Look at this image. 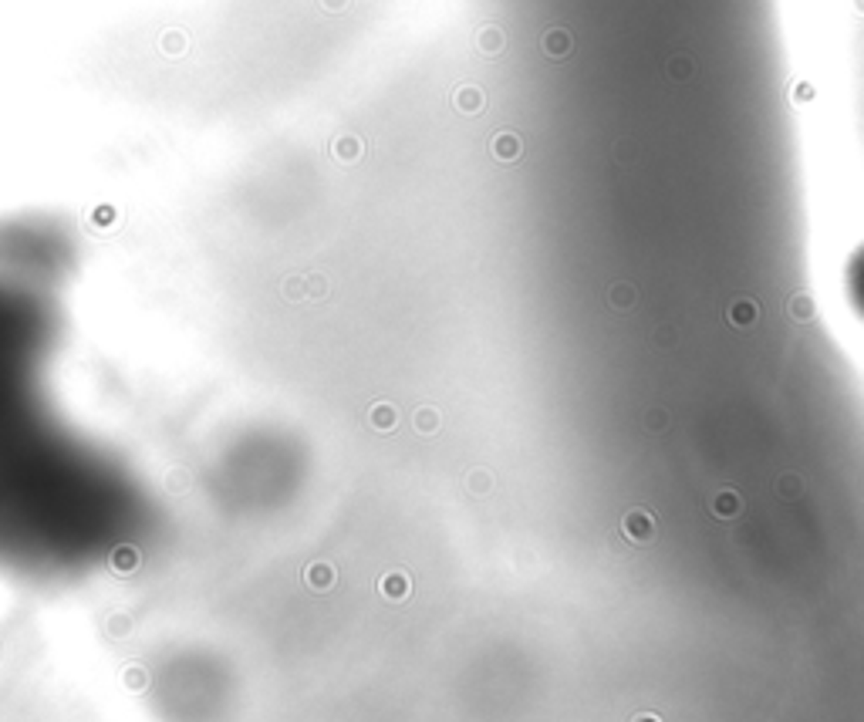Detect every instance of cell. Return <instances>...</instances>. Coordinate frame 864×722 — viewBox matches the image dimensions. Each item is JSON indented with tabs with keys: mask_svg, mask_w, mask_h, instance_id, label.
<instances>
[{
	"mask_svg": "<svg viewBox=\"0 0 864 722\" xmlns=\"http://www.w3.org/2000/svg\"><path fill=\"white\" fill-rule=\"evenodd\" d=\"M0 233V577L47 581L75 561L81 449L51 399L61 311L27 257V223Z\"/></svg>",
	"mask_w": 864,
	"mask_h": 722,
	"instance_id": "cell-1",
	"label": "cell"
},
{
	"mask_svg": "<svg viewBox=\"0 0 864 722\" xmlns=\"http://www.w3.org/2000/svg\"><path fill=\"white\" fill-rule=\"evenodd\" d=\"M308 584H311L315 591H328V587L334 584V567H331V563H311V567H308Z\"/></svg>",
	"mask_w": 864,
	"mask_h": 722,
	"instance_id": "cell-2",
	"label": "cell"
},
{
	"mask_svg": "<svg viewBox=\"0 0 864 722\" xmlns=\"http://www.w3.org/2000/svg\"><path fill=\"white\" fill-rule=\"evenodd\" d=\"M625 530L631 533V540H638V544H641V540H648V537H652V530H655V526H652V517H645V513H631L628 520H625Z\"/></svg>",
	"mask_w": 864,
	"mask_h": 722,
	"instance_id": "cell-3",
	"label": "cell"
},
{
	"mask_svg": "<svg viewBox=\"0 0 864 722\" xmlns=\"http://www.w3.org/2000/svg\"><path fill=\"white\" fill-rule=\"evenodd\" d=\"M382 594H385L389 601H405V598H409V577H402V574L385 577V581H382Z\"/></svg>",
	"mask_w": 864,
	"mask_h": 722,
	"instance_id": "cell-4",
	"label": "cell"
},
{
	"mask_svg": "<svg viewBox=\"0 0 864 722\" xmlns=\"http://www.w3.org/2000/svg\"><path fill=\"white\" fill-rule=\"evenodd\" d=\"M716 513H719V517H736V513H740V500H736L733 493H723V496L716 500Z\"/></svg>",
	"mask_w": 864,
	"mask_h": 722,
	"instance_id": "cell-5",
	"label": "cell"
},
{
	"mask_svg": "<svg viewBox=\"0 0 864 722\" xmlns=\"http://www.w3.org/2000/svg\"><path fill=\"white\" fill-rule=\"evenodd\" d=\"M392 419H395L392 408H375V412H372V422H375V426H382V429H389V426H392Z\"/></svg>",
	"mask_w": 864,
	"mask_h": 722,
	"instance_id": "cell-6",
	"label": "cell"
},
{
	"mask_svg": "<svg viewBox=\"0 0 864 722\" xmlns=\"http://www.w3.org/2000/svg\"><path fill=\"white\" fill-rule=\"evenodd\" d=\"M435 422H439V419H435V412H429V408H426V412H419V429H422V432H432V429H435Z\"/></svg>",
	"mask_w": 864,
	"mask_h": 722,
	"instance_id": "cell-7",
	"label": "cell"
},
{
	"mask_svg": "<svg viewBox=\"0 0 864 722\" xmlns=\"http://www.w3.org/2000/svg\"><path fill=\"white\" fill-rule=\"evenodd\" d=\"M631 722H662V719H659L655 712H638V716H635Z\"/></svg>",
	"mask_w": 864,
	"mask_h": 722,
	"instance_id": "cell-8",
	"label": "cell"
}]
</instances>
